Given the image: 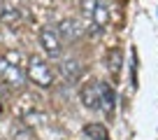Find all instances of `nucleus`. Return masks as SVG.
<instances>
[{"mask_svg":"<svg viewBox=\"0 0 158 140\" xmlns=\"http://www.w3.org/2000/svg\"><path fill=\"white\" fill-rule=\"evenodd\" d=\"M26 72H28V80L33 82V84L42 86V89H49V86L54 84V70L49 68V63H47L42 56H30Z\"/></svg>","mask_w":158,"mask_h":140,"instance_id":"f257e3e1","label":"nucleus"},{"mask_svg":"<svg viewBox=\"0 0 158 140\" xmlns=\"http://www.w3.org/2000/svg\"><path fill=\"white\" fill-rule=\"evenodd\" d=\"M0 77H2V82H5L7 86H12V89H21L23 86V72H21V68L16 63H12L7 56H0Z\"/></svg>","mask_w":158,"mask_h":140,"instance_id":"f03ea898","label":"nucleus"},{"mask_svg":"<svg viewBox=\"0 0 158 140\" xmlns=\"http://www.w3.org/2000/svg\"><path fill=\"white\" fill-rule=\"evenodd\" d=\"M56 33H58V37H63L65 42H77L86 30H84V26H81L79 19H63L58 24V30H56Z\"/></svg>","mask_w":158,"mask_h":140,"instance_id":"7ed1b4c3","label":"nucleus"},{"mask_svg":"<svg viewBox=\"0 0 158 140\" xmlns=\"http://www.w3.org/2000/svg\"><path fill=\"white\" fill-rule=\"evenodd\" d=\"M40 45H42V49H44L47 56H51V59H58L60 56V37H58L56 30L44 28L40 33Z\"/></svg>","mask_w":158,"mask_h":140,"instance_id":"20e7f679","label":"nucleus"},{"mask_svg":"<svg viewBox=\"0 0 158 140\" xmlns=\"http://www.w3.org/2000/svg\"><path fill=\"white\" fill-rule=\"evenodd\" d=\"M58 72H60V77H63L65 82L74 84V82L81 77V72H84V65L79 63L77 59H63L60 65H58Z\"/></svg>","mask_w":158,"mask_h":140,"instance_id":"39448f33","label":"nucleus"},{"mask_svg":"<svg viewBox=\"0 0 158 140\" xmlns=\"http://www.w3.org/2000/svg\"><path fill=\"white\" fill-rule=\"evenodd\" d=\"M79 98H81L84 107H89V110H100V89H98V82L86 84L84 89H81V94H79Z\"/></svg>","mask_w":158,"mask_h":140,"instance_id":"423d86ee","label":"nucleus"},{"mask_svg":"<svg viewBox=\"0 0 158 140\" xmlns=\"http://www.w3.org/2000/svg\"><path fill=\"white\" fill-rule=\"evenodd\" d=\"M98 89H100V110H105L107 115H112L114 105H116V96H114L112 84H107V82H98Z\"/></svg>","mask_w":158,"mask_h":140,"instance_id":"0eeeda50","label":"nucleus"},{"mask_svg":"<svg viewBox=\"0 0 158 140\" xmlns=\"http://www.w3.org/2000/svg\"><path fill=\"white\" fill-rule=\"evenodd\" d=\"M89 16L93 19L95 26H100V28H102V26L109 21V7H107V2H102V0H95V5H93V10H91Z\"/></svg>","mask_w":158,"mask_h":140,"instance_id":"6e6552de","label":"nucleus"},{"mask_svg":"<svg viewBox=\"0 0 158 140\" xmlns=\"http://www.w3.org/2000/svg\"><path fill=\"white\" fill-rule=\"evenodd\" d=\"M84 135L91 140H109V133L102 124H86L84 126Z\"/></svg>","mask_w":158,"mask_h":140,"instance_id":"1a4fd4ad","label":"nucleus"},{"mask_svg":"<svg viewBox=\"0 0 158 140\" xmlns=\"http://www.w3.org/2000/svg\"><path fill=\"white\" fill-rule=\"evenodd\" d=\"M19 16H21V12L16 10L12 2H7V5H5V0L0 2V19H2V21H7V24H14V21H19Z\"/></svg>","mask_w":158,"mask_h":140,"instance_id":"9d476101","label":"nucleus"},{"mask_svg":"<svg viewBox=\"0 0 158 140\" xmlns=\"http://www.w3.org/2000/svg\"><path fill=\"white\" fill-rule=\"evenodd\" d=\"M109 70H112V72H118V70H121V51L118 49L109 51Z\"/></svg>","mask_w":158,"mask_h":140,"instance_id":"9b49d317","label":"nucleus"}]
</instances>
